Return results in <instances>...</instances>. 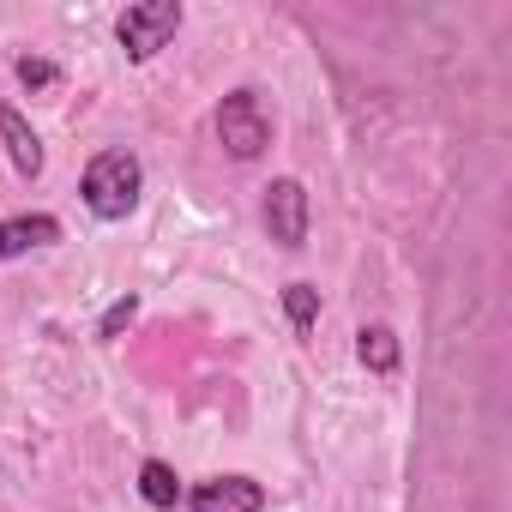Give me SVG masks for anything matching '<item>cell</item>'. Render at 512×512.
Wrapping results in <instances>:
<instances>
[{"label":"cell","mask_w":512,"mask_h":512,"mask_svg":"<svg viewBox=\"0 0 512 512\" xmlns=\"http://www.w3.org/2000/svg\"><path fill=\"white\" fill-rule=\"evenodd\" d=\"M19 79H25V85H55V67L37 61V55H25V61H19Z\"/></svg>","instance_id":"7c38bea8"},{"label":"cell","mask_w":512,"mask_h":512,"mask_svg":"<svg viewBox=\"0 0 512 512\" xmlns=\"http://www.w3.org/2000/svg\"><path fill=\"white\" fill-rule=\"evenodd\" d=\"M193 512H266V488L253 476H211L193 488Z\"/></svg>","instance_id":"5b68a950"},{"label":"cell","mask_w":512,"mask_h":512,"mask_svg":"<svg viewBox=\"0 0 512 512\" xmlns=\"http://www.w3.org/2000/svg\"><path fill=\"white\" fill-rule=\"evenodd\" d=\"M0 139H7L19 175H43V145H37V133L25 127V115H19L13 103H0Z\"/></svg>","instance_id":"52a82bcc"},{"label":"cell","mask_w":512,"mask_h":512,"mask_svg":"<svg viewBox=\"0 0 512 512\" xmlns=\"http://www.w3.org/2000/svg\"><path fill=\"white\" fill-rule=\"evenodd\" d=\"M217 145L235 163H253V157L272 145V115L260 109V97H253V91H229L217 103Z\"/></svg>","instance_id":"7a4b0ae2"},{"label":"cell","mask_w":512,"mask_h":512,"mask_svg":"<svg viewBox=\"0 0 512 512\" xmlns=\"http://www.w3.org/2000/svg\"><path fill=\"white\" fill-rule=\"evenodd\" d=\"M181 31V7L175 0H139L115 19V37L127 49V61H151L157 49H169V37Z\"/></svg>","instance_id":"3957f363"},{"label":"cell","mask_w":512,"mask_h":512,"mask_svg":"<svg viewBox=\"0 0 512 512\" xmlns=\"http://www.w3.org/2000/svg\"><path fill=\"white\" fill-rule=\"evenodd\" d=\"M266 229L278 247H302L308 241V187L296 175H278L266 187Z\"/></svg>","instance_id":"277c9868"},{"label":"cell","mask_w":512,"mask_h":512,"mask_svg":"<svg viewBox=\"0 0 512 512\" xmlns=\"http://www.w3.org/2000/svg\"><path fill=\"white\" fill-rule=\"evenodd\" d=\"M61 241V223L49 211H31V217H0V260H19L31 247H49Z\"/></svg>","instance_id":"8992f818"},{"label":"cell","mask_w":512,"mask_h":512,"mask_svg":"<svg viewBox=\"0 0 512 512\" xmlns=\"http://www.w3.org/2000/svg\"><path fill=\"white\" fill-rule=\"evenodd\" d=\"M133 314H139V296L127 290V296H121V302H115V308L103 314V326H97V338H121V332L133 326Z\"/></svg>","instance_id":"8fae6325"},{"label":"cell","mask_w":512,"mask_h":512,"mask_svg":"<svg viewBox=\"0 0 512 512\" xmlns=\"http://www.w3.org/2000/svg\"><path fill=\"white\" fill-rule=\"evenodd\" d=\"M356 356H362V368L392 374V368H398V332H392V326H362V332H356Z\"/></svg>","instance_id":"ba28073f"},{"label":"cell","mask_w":512,"mask_h":512,"mask_svg":"<svg viewBox=\"0 0 512 512\" xmlns=\"http://www.w3.org/2000/svg\"><path fill=\"white\" fill-rule=\"evenodd\" d=\"M139 187H145V169L133 151H97L91 169H85V205L103 217V223H121L133 205H139Z\"/></svg>","instance_id":"6da1fadb"},{"label":"cell","mask_w":512,"mask_h":512,"mask_svg":"<svg viewBox=\"0 0 512 512\" xmlns=\"http://www.w3.org/2000/svg\"><path fill=\"white\" fill-rule=\"evenodd\" d=\"M139 494H145L151 506H163V512H169V506L181 500V482H175V470H169L163 458H145V464H139Z\"/></svg>","instance_id":"9c48e42d"},{"label":"cell","mask_w":512,"mask_h":512,"mask_svg":"<svg viewBox=\"0 0 512 512\" xmlns=\"http://www.w3.org/2000/svg\"><path fill=\"white\" fill-rule=\"evenodd\" d=\"M284 314H290L296 332H314V320H320V290H314V284H290V290H284Z\"/></svg>","instance_id":"30bf717a"}]
</instances>
